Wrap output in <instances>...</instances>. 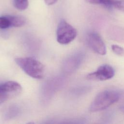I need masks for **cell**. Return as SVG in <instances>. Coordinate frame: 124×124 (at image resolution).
Returning <instances> with one entry per match:
<instances>
[{"label":"cell","instance_id":"cell-1","mask_svg":"<svg viewBox=\"0 0 124 124\" xmlns=\"http://www.w3.org/2000/svg\"><path fill=\"white\" fill-rule=\"evenodd\" d=\"M16 63L28 76L36 78H42L44 75L43 64L32 57H18L15 59Z\"/></svg>","mask_w":124,"mask_h":124},{"label":"cell","instance_id":"cell-2","mask_svg":"<svg viewBox=\"0 0 124 124\" xmlns=\"http://www.w3.org/2000/svg\"><path fill=\"white\" fill-rule=\"evenodd\" d=\"M120 98V93L112 90H104L99 93L92 102L89 109L91 112H96L104 110Z\"/></svg>","mask_w":124,"mask_h":124},{"label":"cell","instance_id":"cell-3","mask_svg":"<svg viewBox=\"0 0 124 124\" xmlns=\"http://www.w3.org/2000/svg\"><path fill=\"white\" fill-rule=\"evenodd\" d=\"M77 35L76 29L65 20H61L57 29V40L61 44L67 45L73 41Z\"/></svg>","mask_w":124,"mask_h":124},{"label":"cell","instance_id":"cell-4","mask_svg":"<svg viewBox=\"0 0 124 124\" xmlns=\"http://www.w3.org/2000/svg\"><path fill=\"white\" fill-rule=\"evenodd\" d=\"M22 90L21 86L16 81H8L0 84V105L18 96Z\"/></svg>","mask_w":124,"mask_h":124},{"label":"cell","instance_id":"cell-5","mask_svg":"<svg viewBox=\"0 0 124 124\" xmlns=\"http://www.w3.org/2000/svg\"><path fill=\"white\" fill-rule=\"evenodd\" d=\"M115 75L114 68L108 64L100 66L96 71L87 75V78L91 80L103 81L109 79Z\"/></svg>","mask_w":124,"mask_h":124},{"label":"cell","instance_id":"cell-6","mask_svg":"<svg viewBox=\"0 0 124 124\" xmlns=\"http://www.w3.org/2000/svg\"><path fill=\"white\" fill-rule=\"evenodd\" d=\"M87 42L89 47L95 53L101 55L106 54L105 44L98 33L95 32H91L88 33Z\"/></svg>","mask_w":124,"mask_h":124},{"label":"cell","instance_id":"cell-7","mask_svg":"<svg viewBox=\"0 0 124 124\" xmlns=\"http://www.w3.org/2000/svg\"><path fill=\"white\" fill-rule=\"evenodd\" d=\"M10 23L11 27H20L26 23L25 18L20 16L7 15Z\"/></svg>","mask_w":124,"mask_h":124},{"label":"cell","instance_id":"cell-8","mask_svg":"<svg viewBox=\"0 0 124 124\" xmlns=\"http://www.w3.org/2000/svg\"><path fill=\"white\" fill-rule=\"evenodd\" d=\"M28 5V0H14V6L19 10L22 11L26 9Z\"/></svg>","mask_w":124,"mask_h":124},{"label":"cell","instance_id":"cell-9","mask_svg":"<svg viewBox=\"0 0 124 124\" xmlns=\"http://www.w3.org/2000/svg\"><path fill=\"white\" fill-rule=\"evenodd\" d=\"M111 7L124 13V0H112Z\"/></svg>","mask_w":124,"mask_h":124},{"label":"cell","instance_id":"cell-10","mask_svg":"<svg viewBox=\"0 0 124 124\" xmlns=\"http://www.w3.org/2000/svg\"><path fill=\"white\" fill-rule=\"evenodd\" d=\"M86 2L93 4H102L108 7H111L112 0H85Z\"/></svg>","mask_w":124,"mask_h":124},{"label":"cell","instance_id":"cell-11","mask_svg":"<svg viewBox=\"0 0 124 124\" xmlns=\"http://www.w3.org/2000/svg\"><path fill=\"white\" fill-rule=\"evenodd\" d=\"M9 27H11V26L7 16H0V29H6Z\"/></svg>","mask_w":124,"mask_h":124},{"label":"cell","instance_id":"cell-12","mask_svg":"<svg viewBox=\"0 0 124 124\" xmlns=\"http://www.w3.org/2000/svg\"><path fill=\"white\" fill-rule=\"evenodd\" d=\"M111 49L116 55L119 56H124V48L117 45H112L111 46Z\"/></svg>","mask_w":124,"mask_h":124},{"label":"cell","instance_id":"cell-13","mask_svg":"<svg viewBox=\"0 0 124 124\" xmlns=\"http://www.w3.org/2000/svg\"><path fill=\"white\" fill-rule=\"evenodd\" d=\"M45 3L47 5H51L54 4L55 3L57 2L58 0H44Z\"/></svg>","mask_w":124,"mask_h":124},{"label":"cell","instance_id":"cell-14","mask_svg":"<svg viewBox=\"0 0 124 124\" xmlns=\"http://www.w3.org/2000/svg\"><path fill=\"white\" fill-rule=\"evenodd\" d=\"M26 124H35L33 122H29L28 123H27Z\"/></svg>","mask_w":124,"mask_h":124}]
</instances>
